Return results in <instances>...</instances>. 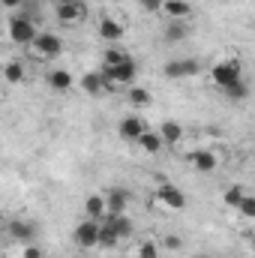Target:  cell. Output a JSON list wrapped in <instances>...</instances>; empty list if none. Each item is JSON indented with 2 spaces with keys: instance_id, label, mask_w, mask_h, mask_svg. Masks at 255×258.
<instances>
[{
  "instance_id": "cell-1",
  "label": "cell",
  "mask_w": 255,
  "mask_h": 258,
  "mask_svg": "<svg viewBox=\"0 0 255 258\" xmlns=\"http://www.w3.org/2000/svg\"><path fill=\"white\" fill-rule=\"evenodd\" d=\"M99 75H102V81H105L108 90H111V87H129V84H135L138 63L129 57V60H123V63H117V66H102Z\"/></svg>"
},
{
  "instance_id": "cell-2",
  "label": "cell",
  "mask_w": 255,
  "mask_h": 258,
  "mask_svg": "<svg viewBox=\"0 0 255 258\" xmlns=\"http://www.w3.org/2000/svg\"><path fill=\"white\" fill-rule=\"evenodd\" d=\"M210 81H213L219 90L231 87L234 81H243V66H240V60H234V57H225V60L213 63V69H210Z\"/></svg>"
},
{
  "instance_id": "cell-3",
  "label": "cell",
  "mask_w": 255,
  "mask_h": 258,
  "mask_svg": "<svg viewBox=\"0 0 255 258\" xmlns=\"http://www.w3.org/2000/svg\"><path fill=\"white\" fill-rule=\"evenodd\" d=\"M30 45H33V51H36L42 60H54V57L63 54V39H60L57 33H36V39H33Z\"/></svg>"
},
{
  "instance_id": "cell-4",
  "label": "cell",
  "mask_w": 255,
  "mask_h": 258,
  "mask_svg": "<svg viewBox=\"0 0 255 258\" xmlns=\"http://www.w3.org/2000/svg\"><path fill=\"white\" fill-rule=\"evenodd\" d=\"M36 24L30 21V18H24V15H15L12 21H9V39L15 42V45H30L33 39H36Z\"/></svg>"
},
{
  "instance_id": "cell-5",
  "label": "cell",
  "mask_w": 255,
  "mask_h": 258,
  "mask_svg": "<svg viewBox=\"0 0 255 258\" xmlns=\"http://www.w3.org/2000/svg\"><path fill=\"white\" fill-rule=\"evenodd\" d=\"M198 72H201V63L195 57H174L165 63V78H171V81H183V78H192Z\"/></svg>"
},
{
  "instance_id": "cell-6",
  "label": "cell",
  "mask_w": 255,
  "mask_h": 258,
  "mask_svg": "<svg viewBox=\"0 0 255 258\" xmlns=\"http://www.w3.org/2000/svg\"><path fill=\"white\" fill-rule=\"evenodd\" d=\"M156 201H159V204H165L168 210H183V207H186V192H183L180 186H174V183L162 180V183H159V189H156Z\"/></svg>"
},
{
  "instance_id": "cell-7",
  "label": "cell",
  "mask_w": 255,
  "mask_h": 258,
  "mask_svg": "<svg viewBox=\"0 0 255 258\" xmlns=\"http://www.w3.org/2000/svg\"><path fill=\"white\" fill-rule=\"evenodd\" d=\"M72 240L81 246V249H93L96 240H99V222L96 219H81L72 231Z\"/></svg>"
},
{
  "instance_id": "cell-8",
  "label": "cell",
  "mask_w": 255,
  "mask_h": 258,
  "mask_svg": "<svg viewBox=\"0 0 255 258\" xmlns=\"http://www.w3.org/2000/svg\"><path fill=\"white\" fill-rule=\"evenodd\" d=\"M102 198H105V213H126L129 192L123 189V186H111V189H105Z\"/></svg>"
},
{
  "instance_id": "cell-9",
  "label": "cell",
  "mask_w": 255,
  "mask_h": 258,
  "mask_svg": "<svg viewBox=\"0 0 255 258\" xmlns=\"http://www.w3.org/2000/svg\"><path fill=\"white\" fill-rule=\"evenodd\" d=\"M99 36H102L105 42H120V39L126 36V27H123L117 18L102 15V18H99Z\"/></svg>"
},
{
  "instance_id": "cell-10",
  "label": "cell",
  "mask_w": 255,
  "mask_h": 258,
  "mask_svg": "<svg viewBox=\"0 0 255 258\" xmlns=\"http://www.w3.org/2000/svg\"><path fill=\"white\" fill-rule=\"evenodd\" d=\"M87 15V6L81 3V0H66V3H57V18L63 21V24H75V21H81Z\"/></svg>"
},
{
  "instance_id": "cell-11",
  "label": "cell",
  "mask_w": 255,
  "mask_h": 258,
  "mask_svg": "<svg viewBox=\"0 0 255 258\" xmlns=\"http://www.w3.org/2000/svg\"><path fill=\"white\" fill-rule=\"evenodd\" d=\"M147 129V123L138 117V114H126L123 120H120V126H117V132H120V138L123 141H138V135Z\"/></svg>"
},
{
  "instance_id": "cell-12",
  "label": "cell",
  "mask_w": 255,
  "mask_h": 258,
  "mask_svg": "<svg viewBox=\"0 0 255 258\" xmlns=\"http://www.w3.org/2000/svg\"><path fill=\"white\" fill-rule=\"evenodd\" d=\"M189 162H192V168H195L198 174H210V171H216V153H213V150H192Z\"/></svg>"
},
{
  "instance_id": "cell-13",
  "label": "cell",
  "mask_w": 255,
  "mask_h": 258,
  "mask_svg": "<svg viewBox=\"0 0 255 258\" xmlns=\"http://www.w3.org/2000/svg\"><path fill=\"white\" fill-rule=\"evenodd\" d=\"M33 234H36V228H33V222H27V219H15V222H9V237L15 240V243H33Z\"/></svg>"
},
{
  "instance_id": "cell-14",
  "label": "cell",
  "mask_w": 255,
  "mask_h": 258,
  "mask_svg": "<svg viewBox=\"0 0 255 258\" xmlns=\"http://www.w3.org/2000/svg\"><path fill=\"white\" fill-rule=\"evenodd\" d=\"M156 135L162 138V144L174 147V144H180V141H183V126H180L177 120H162L159 129H156Z\"/></svg>"
},
{
  "instance_id": "cell-15",
  "label": "cell",
  "mask_w": 255,
  "mask_h": 258,
  "mask_svg": "<svg viewBox=\"0 0 255 258\" xmlns=\"http://www.w3.org/2000/svg\"><path fill=\"white\" fill-rule=\"evenodd\" d=\"M45 81H48V87H51V90H57V93H66V90L75 84V78H72V72H69V69H51Z\"/></svg>"
},
{
  "instance_id": "cell-16",
  "label": "cell",
  "mask_w": 255,
  "mask_h": 258,
  "mask_svg": "<svg viewBox=\"0 0 255 258\" xmlns=\"http://www.w3.org/2000/svg\"><path fill=\"white\" fill-rule=\"evenodd\" d=\"M162 12L171 18V21H186L192 12V6L186 0H162Z\"/></svg>"
},
{
  "instance_id": "cell-17",
  "label": "cell",
  "mask_w": 255,
  "mask_h": 258,
  "mask_svg": "<svg viewBox=\"0 0 255 258\" xmlns=\"http://www.w3.org/2000/svg\"><path fill=\"white\" fill-rule=\"evenodd\" d=\"M78 84H81V87H84V93H90V96H99V93H105V90H108L99 72H84V75L78 78Z\"/></svg>"
},
{
  "instance_id": "cell-18",
  "label": "cell",
  "mask_w": 255,
  "mask_h": 258,
  "mask_svg": "<svg viewBox=\"0 0 255 258\" xmlns=\"http://www.w3.org/2000/svg\"><path fill=\"white\" fill-rule=\"evenodd\" d=\"M84 213H87V219H102L105 216V198H102V192H93L84 198Z\"/></svg>"
},
{
  "instance_id": "cell-19",
  "label": "cell",
  "mask_w": 255,
  "mask_h": 258,
  "mask_svg": "<svg viewBox=\"0 0 255 258\" xmlns=\"http://www.w3.org/2000/svg\"><path fill=\"white\" fill-rule=\"evenodd\" d=\"M135 144H138L144 153H150V156H153V153H159V150L165 147V144H162V138H159L153 129H144V132L138 135V141H135Z\"/></svg>"
},
{
  "instance_id": "cell-20",
  "label": "cell",
  "mask_w": 255,
  "mask_h": 258,
  "mask_svg": "<svg viewBox=\"0 0 255 258\" xmlns=\"http://www.w3.org/2000/svg\"><path fill=\"white\" fill-rule=\"evenodd\" d=\"M102 219H105V222H108V225H111V228L120 234V240L132 234V219H129L126 213H105Z\"/></svg>"
},
{
  "instance_id": "cell-21",
  "label": "cell",
  "mask_w": 255,
  "mask_h": 258,
  "mask_svg": "<svg viewBox=\"0 0 255 258\" xmlns=\"http://www.w3.org/2000/svg\"><path fill=\"white\" fill-rule=\"evenodd\" d=\"M120 243V234L105 222V219H99V240H96V246H102V249H114Z\"/></svg>"
},
{
  "instance_id": "cell-22",
  "label": "cell",
  "mask_w": 255,
  "mask_h": 258,
  "mask_svg": "<svg viewBox=\"0 0 255 258\" xmlns=\"http://www.w3.org/2000/svg\"><path fill=\"white\" fill-rule=\"evenodd\" d=\"M189 36V24L186 21H171L165 27V42H183Z\"/></svg>"
},
{
  "instance_id": "cell-23",
  "label": "cell",
  "mask_w": 255,
  "mask_h": 258,
  "mask_svg": "<svg viewBox=\"0 0 255 258\" xmlns=\"http://www.w3.org/2000/svg\"><path fill=\"white\" fill-rule=\"evenodd\" d=\"M24 75H27V72H24V66L18 63V60H9V63L3 66V78H6L9 84H21Z\"/></svg>"
},
{
  "instance_id": "cell-24",
  "label": "cell",
  "mask_w": 255,
  "mask_h": 258,
  "mask_svg": "<svg viewBox=\"0 0 255 258\" xmlns=\"http://www.w3.org/2000/svg\"><path fill=\"white\" fill-rule=\"evenodd\" d=\"M222 93H225L231 102H243V99L249 96V84H246V81H234V84H231V87H225Z\"/></svg>"
},
{
  "instance_id": "cell-25",
  "label": "cell",
  "mask_w": 255,
  "mask_h": 258,
  "mask_svg": "<svg viewBox=\"0 0 255 258\" xmlns=\"http://www.w3.org/2000/svg\"><path fill=\"white\" fill-rule=\"evenodd\" d=\"M129 102L135 105V108H141V105H150V93L144 90V87H138V84H129Z\"/></svg>"
},
{
  "instance_id": "cell-26",
  "label": "cell",
  "mask_w": 255,
  "mask_h": 258,
  "mask_svg": "<svg viewBox=\"0 0 255 258\" xmlns=\"http://www.w3.org/2000/svg\"><path fill=\"white\" fill-rule=\"evenodd\" d=\"M123 60H129V54L123 51V48H105L102 51V66H117V63H123Z\"/></svg>"
},
{
  "instance_id": "cell-27",
  "label": "cell",
  "mask_w": 255,
  "mask_h": 258,
  "mask_svg": "<svg viewBox=\"0 0 255 258\" xmlns=\"http://www.w3.org/2000/svg\"><path fill=\"white\" fill-rule=\"evenodd\" d=\"M243 195H246V189H243V186H237V183H234V186H228V189H225V195H222V201H225V204H228V207H237V204H240V198H243Z\"/></svg>"
},
{
  "instance_id": "cell-28",
  "label": "cell",
  "mask_w": 255,
  "mask_h": 258,
  "mask_svg": "<svg viewBox=\"0 0 255 258\" xmlns=\"http://www.w3.org/2000/svg\"><path fill=\"white\" fill-rule=\"evenodd\" d=\"M237 210L243 213V219H255V195H243L240 198V204H237Z\"/></svg>"
},
{
  "instance_id": "cell-29",
  "label": "cell",
  "mask_w": 255,
  "mask_h": 258,
  "mask_svg": "<svg viewBox=\"0 0 255 258\" xmlns=\"http://www.w3.org/2000/svg\"><path fill=\"white\" fill-rule=\"evenodd\" d=\"M138 258H159V243H153V240L138 243Z\"/></svg>"
},
{
  "instance_id": "cell-30",
  "label": "cell",
  "mask_w": 255,
  "mask_h": 258,
  "mask_svg": "<svg viewBox=\"0 0 255 258\" xmlns=\"http://www.w3.org/2000/svg\"><path fill=\"white\" fill-rule=\"evenodd\" d=\"M138 3H141V9L150 12V15H159V12H162V0H138Z\"/></svg>"
},
{
  "instance_id": "cell-31",
  "label": "cell",
  "mask_w": 255,
  "mask_h": 258,
  "mask_svg": "<svg viewBox=\"0 0 255 258\" xmlns=\"http://www.w3.org/2000/svg\"><path fill=\"white\" fill-rule=\"evenodd\" d=\"M162 246H165V249H171V252H177V249H183V240H180L177 234H171V237H165V240H162Z\"/></svg>"
},
{
  "instance_id": "cell-32",
  "label": "cell",
  "mask_w": 255,
  "mask_h": 258,
  "mask_svg": "<svg viewBox=\"0 0 255 258\" xmlns=\"http://www.w3.org/2000/svg\"><path fill=\"white\" fill-rule=\"evenodd\" d=\"M24 258H45V249L36 246V243H27L24 246Z\"/></svg>"
},
{
  "instance_id": "cell-33",
  "label": "cell",
  "mask_w": 255,
  "mask_h": 258,
  "mask_svg": "<svg viewBox=\"0 0 255 258\" xmlns=\"http://www.w3.org/2000/svg\"><path fill=\"white\" fill-rule=\"evenodd\" d=\"M24 0H0V6H6V9H18Z\"/></svg>"
},
{
  "instance_id": "cell-34",
  "label": "cell",
  "mask_w": 255,
  "mask_h": 258,
  "mask_svg": "<svg viewBox=\"0 0 255 258\" xmlns=\"http://www.w3.org/2000/svg\"><path fill=\"white\" fill-rule=\"evenodd\" d=\"M195 258H210V255H195Z\"/></svg>"
},
{
  "instance_id": "cell-35",
  "label": "cell",
  "mask_w": 255,
  "mask_h": 258,
  "mask_svg": "<svg viewBox=\"0 0 255 258\" xmlns=\"http://www.w3.org/2000/svg\"><path fill=\"white\" fill-rule=\"evenodd\" d=\"M57 3H66V0H57Z\"/></svg>"
}]
</instances>
